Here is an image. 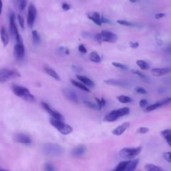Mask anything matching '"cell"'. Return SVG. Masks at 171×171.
<instances>
[{
  "mask_svg": "<svg viewBox=\"0 0 171 171\" xmlns=\"http://www.w3.org/2000/svg\"><path fill=\"white\" fill-rule=\"evenodd\" d=\"M11 90L14 94L17 96L21 98L24 100L28 102H35L36 101V98L35 96L30 92L29 89L27 88L22 86L13 85Z\"/></svg>",
  "mask_w": 171,
  "mask_h": 171,
  "instance_id": "6da1fadb",
  "label": "cell"
},
{
  "mask_svg": "<svg viewBox=\"0 0 171 171\" xmlns=\"http://www.w3.org/2000/svg\"><path fill=\"white\" fill-rule=\"evenodd\" d=\"M43 152L48 156H59L64 152V149L60 145L55 143L44 144L42 147Z\"/></svg>",
  "mask_w": 171,
  "mask_h": 171,
  "instance_id": "7a4b0ae2",
  "label": "cell"
},
{
  "mask_svg": "<svg viewBox=\"0 0 171 171\" xmlns=\"http://www.w3.org/2000/svg\"><path fill=\"white\" fill-rule=\"evenodd\" d=\"M130 113V108L127 107L122 108L114 110L109 112L104 118V121L108 122V123H112V122H114L124 116L128 115Z\"/></svg>",
  "mask_w": 171,
  "mask_h": 171,
  "instance_id": "3957f363",
  "label": "cell"
},
{
  "mask_svg": "<svg viewBox=\"0 0 171 171\" xmlns=\"http://www.w3.org/2000/svg\"><path fill=\"white\" fill-rule=\"evenodd\" d=\"M50 123L57 130L64 135H68L73 131V128L71 126L64 123L62 121L55 118H50Z\"/></svg>",
  "mask_w": 171,
  "mask_h": 171,
  "instance_id": "277c9868",
  "label": "cell"
},
{
  "mask_svg": "<svg viewBox=\"0 0 171 171\" xmlns=\"http://www.w3.org/2000/svg\"><path fill=\"white\" fill-rule=\"evenodd\" d=\"M95 39L99 43H101L102 42L114 43L117 42V40H118V36L113 32L104 30L102 31L101 33L96 34Z\"/></svg>",
  "mask_w": 171,
  "mask_h": 171,
  "instance_id": "5b68a950",
  "label": "cell"
},
{
  "mask_svg": "<svg viewBox=\"0 0 171 171\" xmlns=\"http://www.w3.org/2000/svg\"><path fill=\"white\" fill-rule=\"evenodd\" d=\"M21 76L17 70L13 69L3 68L0 70V84L4 83L9 80L15 79Z\"/></svg>",
  "mask_w": 171,
  "mask_h": 171,
  "instance_id": "8992f818",
  "label": "cell"
},
{
  "mask_svg": "<svg viewBox=\"0 0 171 171\" xmlns=\"http://www.w3.org/2000/svg\"><path fill=\"white\" fill-rule=\"evenodd\" d=\"M9 32L17 43H23L22 36H20L15 24V16L13 12H11L9 15Z\"/></svg>",
  "mask_w": 171,
  "mask_h": 171,
  "instance_id": "52a82bcc",
  "label": "cell"
},
{
  "mask_svg": "<svg viewBox=\"0 0 171 171\" xmlns=\"http://www.w3.org/2000/svg\"><path fill=\"white\" fill-rule=\"evenodd\" d=\"M142 147L136 148H124L119 152V156L125 159H132L135 158L140 153Z\"/></svg>",
  "mask_w": 171,
  "mask_h": 171,
  "instance_id": "ba28073f",
  "label": "cell"
},
{
  "mask_svg": "<svg viewBox=\"0 0 171 171\" xmlns=\"http://www.w3.org/2000/svg\"><path fill=\"white\" fill-rule=\"evenodd\" d=\"M36 15H37V9L34 3H31L28 6L27 23L29 28H32L35 22Z\"/></svg>",
  "mask_w": 171,
  "mask_h": 171,
  "instance_id": "9c48e42d",
  "label": "cell"
},
{
  "mask_svg": "<svg viewBox=\"0 0 171 171\" xmlns=\"http://www.w3.org/2000/svg\"><path fill=\"white\" fill-rule=\"evenodd\" d=\"M25 56V47L23 43H17L13 48V56L15 60H22Z\"/></svg>",
  "mask_w": 171,
  "mask_h": 171,
  "instance_id": "30bf717a",
  "label": "cell"
},
{
  "mask_svg": "<svg viewBox=\"0 0 171 171\" xmlns=\"http://www.w3.org/2000/svg\"><path fill=\"white\" fill-rule=\"evenodd\" d=\"M62 92L64 97L67 100H68L69 101L75 104L78 103V95L76 94V93L71 88H65L62 89Z\"/></svg>",
  "mask_w": 171,
  "mask_h": 171,
  "instance_id": "8fae6325",
  "label": "cell"
},
{
  "mask_svg": "<svg viewBox=\"0 0 171 171\" xmlns=\"http://www.w3.org/2000/svg\"><path fill=\"white\" fill-rule=\"evenodd\" d=\"M42 106L44 108V109L46 110L47 112H48L49 114H50L52 116L53 118L57 119V120H60V121H62L64 120V116L61 114L60 112H58V111L55 110L54 109H53L52 107L50 106L48 104H47L46 102H43L41 103Z\"/></svg>",
  "mask_w": 171,
  "mask_h": 171,
  "instance_id": "7c38bea8",
  "label": "cell"
},
{
  "mask_svg": "<svg viewBox=\"0 0 171 171\" xmlns=\"http://www.w3.org/2000/svg\"><path fill=\"white\" fill-rule=\"evenodd\" d=\"M13 140L15 142L23 144H30L32 142L31 138L28 134L24 133H17L13 136Z\"/></svg>",
  "mask_w": 171,
  "mask_h": 171,
  "instance_id": "4fadbf2b",
  "label": "cell"
},
{
  "mask_svg": "<svg viewBox=\"0 0 171 171\" xmlns=\"http://www.w3.org/2000/svg\"><path fill=\"white\" fill-rule=\"evenodd\" d=\"M171 102V98H166L164 100H162L161 101H158L155 104H153L148 106L146 108V112H151L153 111L154 110L162 106H164L167 104L170 103Z\"/></svg>",
  "mask_w": 171,
  "mask_h": 171,
  "instance_id": "5bb4252c",
  "label": "cell"
},
{
  "mask_svg": "<svg viewBox=\"0 0 171 171\" xmlns=\"http://www.w3.org/2000/svg\"><path fill=\"white\" fill-rule=\"evenodd\" d=\"M104 83L108 85L114 86H118L122 88H128L130 87V84L128 82H125L123 80H114V79H109V80H104Z\"/></svg>",
  "mask_w": 171,
  "mask_h": 171,
  "instance_id": "9a60e30c",
  "label": "cell"
},
{
  "mask_svg": "<svg viewBox=\"0 0 171 171\" xmlns=\"http://www.w3.org/2000/svg\"><path fill=\"white\" fill-rule=\"evenodd\" d=\"M88 18L92 20L94 23H95L98 26H102V22H101V18L102 16L98 12L94 11V12H90V13H88L87 14Z\"/></svg>",
  "mask_w": 171,
  "mask_h": 171,
  "instance_id": "2e32d148",
  "label": "cell"
},
{
  "mask_svg": "<svg viewBox=\"0 0 171 171\" xmlns=\"http://www.w3.org/2000/svg\"><path fill=\"white\" fill-rule=\"evenodd\" d=\"M171 72L170 68H153L152 69L151 73L154 76L160 77L164 76L166 74H168Z\"/></svg>",
  "mask_w": 171,
  "mask_h": 171,
  "instance_id": "e0dca14e",
  "label": "cell"
},
{
  "mask_svg": "<svg viewBox=\"0 0 171 171\" xmlns=\"http://www.w3.org/2000/svg\"><path fill=\"white\" fill-rule=\"evenodd\" d=\"M86 151V146L79 145L72 150V155L74 157L76 158L81 157V156H82L85 154Z\"/></svg>",
  "mask_w": 171,
  "mask_h": 171,
  "instance_id": "ac0fdd59",
  "label": "cell"
},
{
  "mask_svg": "<svg viewBox=\"0 0 171 171\" xmlns=\"http://www.w3.org/2000/svg\"><path fill=\"white\" fill-rule=\"evenodd\" d=\"M129 127L130 123H128V122L123 123V125L118 126V127L116 128L115 129H114L112 130V134H114L116 136H121L127 130V128Z\"/></svg>",
  "mask_w": 171,
  "mask_h": 171,
  "instance_id": "d6986e66",
  "label": "cell"
},
{
  "mask_svg": "<svg viewBox=\"0 0 171 171\" xmlns=\"http://www.w3.org/2000/svg\"><path fill=\"white\" fill-rule=\"evenodd\" d=\"M0 36H1V40L3 46L6 47L9 42V37L7 30L4 27H2L0 30Z\"/></svg>",
  "mask_w": 171,
  "mask_h": 171,
  "instance_id": "ffe728a7",
  "label": "cell"
},
{
  "mask_svg": "<svg viewBox=\"0 0 171 171\" xmlns=\"http://www.w3.org/2000/svg\"><path fill=\"white\" fill-rule=\"evenodd\" d=\"M76 78L78 79L79 80H80L83 84H84L86 86L90 87V88H93L94 87L95 84L94 82H93L91 79L88 78V77H86L84 76H80V75H77Z\"/></svg>",
  "mask_w": 171,
  "mask_h": 171,
  "instance_id": "44dd1931",
  "label": "cell"
},
{
  "mask_svg": "<svg viewBox=\"0 0 171 171\" xmlns=\"http://www.w3.org/2000/svg\"><path fill=\"white\" fill-rule=\"evenodd\" d=\"M44 71L47 74H48L49 76L52 77V78H54L55 80H56L58 81H60L61 80L60 77L59 76L58 73H57L54 70H53L52 68H50V67H48V66H45L44 67Z\"/></svg>",
  "mask_w": 171,
  "mask_h": 171,
  "instance_id": "7402d4cb",
  "label": "cell"
},
{
  "mask_svg": "<svg viewBox=\"0 0 171 171\" xmlns=\"http://www.w3.org/2000/svg\"><path fill=\"white\" fill-rule=\"evenodd\" d=\"M139 161H140V160L138 159V158H136V159H134L132 160H129V162H128L127 168H126L125 171H134L135 170L136 167H137L138 165Z\"/></svg>",
  "mask_w": 171,
  "mask_h": 171,
  "instance_id": "603a6c76",
  "label": "cell"
},
{
  "mask_svg": "<svg viewBox=\"0 0 171 171\" xmlns=\"http://www.w3.org/2000/svg\"><path fill=\"white\" fill-rule=\"evenodd\" d=\"M160 133H161V135L162 136V137L165 139L168 145L171 147V130L170 129L164 130H162Z\"/></svg>",
  "mask_w": 171,
  "mask_h": 171,
  "instance_id": "cb8c5ba5",
  "label": "cell"
},
{
  "mask_svg": "<svg viewBox=\"0 0 171 171\" xmlns=\"http://www.w3.org/2000/svg\"><path fill=\"white\" fill-rule=\"evenodd\" d=\"M32 40H33V43L35 46H38L41 42V38L39 33L36 30H33L32 33Z\"/></svg>",
  "mask_w": 171,
  "mask_h": 171,
  "instance_id": "d4e9b609",
  "label": "cell"
},
{
  "mask_svg": "<svg viewBox=\"0 0 171 171\" xmlns=\"http://www.w3.org/2000/svg\"><path fill=\"white\" fill-rule=\"evenodd\" d=\"M13 3L15 7H17L20 11H23L27 7L28 2L26 1H13Z\"/></svg>",
  "mask_w": 171,
  "mask_h": 171,
  "instance_id": "484cf974",
  "label": "cell"
},
{
  "mask_svg": "<svg viewBox=\"0 0 171 171\" xmlns=\"http://www.w3.org/2000/svg\"><path fill=\"white\" fill-rule=\"evenodd\" d=\"M144 168L146 171H165L160 166L154 165L152 164H146L144 166Z\"/></svg>",
  "mask_w": 171,
  "mask_h": 171,
  "instance_id": "4316f807",
  "label": "cell"
},
{
  "mask_svg": "<svg viewBox=\"0 0 171 171\" xmlns=\"http://www.w3.org/2000/svg\"><path fill=\"white\" fill-rule=\"evenodd\" d=\"M128 162H129V160H126V161H122L119 162L118 164L114 168L112 171H125Z\"/></svg>",
  "mask_w": 171,
  "mask_h": 171,
  "instance_id": "83f0119b",
  "label": "cell"
},
{
  "mask_svg": "<svg viewBox=\"0 0 171 171\" xmlns=\"http://www.w3.org/2000/svg\"><path fill=\"white\" fill-rule=\"evenodd\" d=\"M89 58L92 62L95 63H100L101 62V58L96 52H92L90 54Z\"/></svg>",
  "mask_w": 171,
  "mask_h": 171,
  "instance_id": "f1b7e54d",
  "label": "cell"
},
{
  "mask_svg": "<svg viewBox=\"0 0 171 171\" xmlns=\"http://www.w3.org/2000/svg\"><path fill=\"white\" fill-rule=\"evenodd\" d=\"M71 83H72L74 86H75L76 87L78 88H80V90H82L83 91L88 92H90V90L84 84H82V83H80L78 82V81L74 80H71Z\"/></svg>",
  "mask_w": 171,
  "mask_h": 171,
  "instance_id": "f546056e",
  "label": "cell"
},
{
  "mask_svg": "<svg viewBox=\"0 0 171 171\" xmlns=\"http://www.w3.org/2000/svg\"><path fill=\"white\" fill-rule=\"evenodd\" d=\"M136 64H137L138 66L139 67L140 69H142V70H148V69L150 68L149 64H148L147 62H146L145 61H144V60H137L136 61Z\"/></svg>",
  "mask_w": 171,
  "mask_h": 171,
  "instance_id": "4dcf8cb0",
  "label": "cell"
},
{
  "mask_svg": "<svg viewBox=\"0 0 171 171\" xmlns=\"http://www.w3.org/2000/svg\"><path fill=\"white\" fill-rule=\"evenodd\" d=\"M117 100L120 102H121L123 104L130 103L132 100L130 98L129 96H125V95L119 96L117 97Z\"/></svg>",
  "mask_w": 171,
  "mask_h": 171,
  "instance_id": "1f68e13d",
  "label": "cell"
},
{
  "mask_svg": "<svg viewBox=\"0 0 171 171\" xmlns=\"http://www.w3.org/2000/svg\"><path fill=\"white\" fill-rule=\"evenodd\" d=\"M84 103L86 106L89 108L96 110H100V108L98 105L96 104H94L92 102L90 101H87V100H84Z\"/></svg>",
  "mask_w": 171,
  "mask_h": 171,
  "instance_id": "d6a6232c",
  "label": "cell"
},
{
  "mask_svg": "<svg viewBox=\"0 0 171 171\" xmlns=\"http://www.w3.org/2000/svg\"><path fill=\"white\" fill-rule=\"evenodd\" d=\"M117 23L121 24V25L125 26H128V27H137L138 26V24H134L132 22L127 21V20H117Z\"/></svg>",
  "mask_w": 171,
  "mask_h": 171,
  "instance_id": "836d02e7",
  "label": "cell"
},
{
  "mask_svg": "<svg viewBox=\"0 0 171 171\" xmlns=\"http://www.w3.org/2000/svg\"><path fill=\"white\" fill-rule=\"evenodd\" d=\"M132 72L133 73V74L137 75L140 77V78H142L143 80H145L146 82H149V78H148L147 76H146V75H144L143 73H142L141 72H140V71L138 70H132Z\"/></svg>",
  "mask_w": 171,
  "mask_h": 171,
  "instance_id": "e575fe53",
  "label": "cell"
},
{
  "mask_svg": "<svg viewBox=\"0 0 171 171\" xmlns=\"http://www.w3.org/2000/svg\"><path fill=\"white\" fill-rule=\"evenodd\" d=\"M113 66L116 67V68H120L121 70H128V67L127 66H126L125 64H121V63H118V62H112V63Z\"/></svg>",
  "mask_w": 171,
  "mask_h": 171,
  "instance_id": "d590c367",
  "label": "cell"
},
{
  "mask_svg": "<svg viewBox=\"0 0 171 171\" xmlns=\"http://www.w3.org/2000/svg\"><path fill=\"white\" fill-rule=\"evenodd\" d=\"M44 170L45 171H56V168L52 164L47 163L45 164Z\"/></svg>",
  "mask_w": 171,
  "mask_h": 171,
  "instance_id": "8d00e7d4",
  "label": "cell"
},
{
  "mask_svg": "<svg viewBox=\"0 0 171 171\" xmlns=\"http://www.w3.org/2000/svg\"><path fill=\"white\" fill-rule=\"evenodd\" d=\"M18 21L19 22L20 26H21V28L22 29H24V24H25V22H24V19L23 18V16L20 15V14H18Z\"/></svg>",
  "mask_w": 171,
  "mask_h": 171,
  "instance_id": "74e56055",
  "label": "cell"
},
{
  "mask_svg": "<svg viewBox=\"0 0 171 171\" xmlns=\"http://www.w3.org/2000/svg\"><path fill=\"white\" fill-rule=\"evenodd\" d=\"M135 90L136 92L140 94H147V91H146L145 89L140 86L136 87L135 88Z\"/></svg>",
  "mask_w": 171,
  "mask_h": 171,
  "instance_id": "f35d334b",
  "label": "cell"
},
{
  "mask_svg": "<svg viewBox=\"0 0 171 171\" xmlns=\"http://www.w3.org/2000/svg\"><path fill=\"white\" fill-rule=\"evenodd\" d=\"M149 131V128L146 127H140L138 129L137 133L138 134H146Z\"/></svg>",
  "mask_w": 171,
  "mask_h": 171,
  "instance_id": "ab89813d",
  "label": "cell"
},
{
  "mask_svg": "<svg viewBox=\"0 0 171 171\" xmlns=\"http://www.w3.org/2000/svg\"><path fill=\"white\" fill-rule=\"evenodd\" d=\"M164 158L166 161L168 162H171V152H164Z\"/></svg>",
  "mask_w": 171,
  "mask_h": 171,
  "instance_id": "60d3db41",
  "label": "cell"
},
{
  "mask_svg": "<svg viewBox=\"0 0 171 171\" xmlns=\"http://www.w3.org/2000/svg\"><path fill=\"white\" fill-rule=\"evenodd\" d=\"M147 104H148V101L145 99L141 100H140V102H139V105L141 108L146 107V106H147Z\"/></svg>",
  "mask_w": 171,
  "mask_h": 171,
  "instance_id": "b9f144b4",
  "label": "cell"
},
{
  "mask_svg": "<svg viewBox=\"0 0 171 171\" xmlns=\"http://www.w3.org/2000/svg\"><path fill=\"white\" fill-rule=\"evenodd\" d=\"M78 50L81 53H83V54H86V53H87L86 48V47L83 44H80V46H78Z\"/></svg>",
  "mask_w": 171,
  "mask_h": 171,
  "instance_id": "7bdbcfd3",
  "label": "cell"
},
{
  "mask_svg": "<svg viewBox=\"0 0 171 171\" xmlns=\"http://www.w3.org/2000/svg\"><path fill=\"white\" fill-rule=\"evenodd\" d=\"M62 7L65 11H68L69 9H70L71 6L70 4H68V3H63L62 5Z\"/></svg>",
  "mask_w": 171,
  "mask_h": 171,
  "instance_id": "ee69618b",
  "label": "cell"
},
{
  "mask_svg": "<svg viewBox=\"0 0 171 171\" xmlns=\"http://www.w3.org/2000/svg\"><path fill=\"white\" fill-rule=\"evenodd\" d=\"M129 45L132 48H137L138 46H139V44L138 42H129Z\"/></svg>",
  "mask_w": 171,
  "mask_h": 171,
  "instance_id": "f6af8a7d",
  "label": "cell"
},
{
  "mask_svg": "<svg viewBox=\"0 0 171 171\" xmlns=\"http://www.w3.org/2000/svg\"><path fill=\"white\" fill-rule=\"evenodd\" d=\"M164 52H165L166 54H171V43L169 44H168L167 46H166L165 49H164Z\"/></svg>",
  "mask_w": 171,
  "mask_h": 171,
  "instance_id": "bcb514c9",
  "label": "cell"
},
{
  "mask_svg": "<svg viewBox=\"0 0 171 171\" xmlns=\"http://www.w3.org/2000/svg\"><path fill=\"white\" fill-rule=\"evenodd\" d=\"M164 16H165V13H159L156 14V15H154V18H155L156 19H160V18H164Z\"/></svg>",
  "mask_w": 171,
  "mask_h": 171,
  "instance_id": "7dc6e473",
  "label": "cell"
},
{
  "mask_svg": "<svg viewBox=\"0 0 171 171\" xmlns=\"http://www.w3.org/2000/svg\"><path fill=\"white\" fill-rule=\"evenodd\" d=\"M101 22H102V24H110V20H108L107 18L103 17V16H102Z\"/></svg>",
  "mask_w": 171,
  "mask_h": 171,
  "instance_id": "c3c4849f",
  "label": "cell"
},
{
  "mask_svg": "<svg viewBox=\"0 0 171 171\" xmlns=\"http://www.w3.org/2000/svg\"><path fill=\"white\" fill-rule=\"evenodd\" d=\"M100 101H101L102 106V108L105 107V106H106V102L105 99L104 98H102L101 100H100Z\"/></svg>",
  "mask_w": 171,
  "mask_h": 171,
  "instance_id": "681fc988",
  "label": "cell"
},
{
  "mask_svg": "<svg viewBox=\"0 0 171 171\" xmlns=\"http://www.w3.org/2000/svg\"><path fill=\"white\" fill-rule=\"evenodd\" d=\"M2 9H3V2L0 0V16H1L2 13Z\"/></svg>",
  "mask_w": 171,
  "mask_h": 171,
  "instance_id": "f907efd6",
  "label": "cell"
},
{
  "mask_svg": "<svg viewBox=\"0 0 171 171\" xmlns=\"http://www.w3.org/2000/svg\"><path fill=\"white\" fill-rule=\"evenodd\" d=\"M72 68L74 69V70L75 72H80V70H81L80 68H78V67H77L76 66H72Z\"/></svg>",
  "mask_w": 171,
  "mask_h": 171,
  "instance_id": "816d5d0a",
  "label": "cell"
},
{
  "mask_svg": "<svg viewBox=\"0 0 171 171\" xmlns=\"http://www.w3.org/2000/svg\"><path fill=\"white\" fill-rule=\"evenodd\" d=\"M130 2H131V3H135L136 1H130Z\"/></svg>",
  "mask_w": 171,
  "mask_h": 171,
  "instance_id": "f5cc1de1",
  "label": "cell"
},
{
  "mask_svg": "<svg viewBox=\"0 0 171 171\" xmlns=\"http://www.w3.org/2000/svg\"><path fill=\"white\" fill-rule=\"evenodd\" d=\"M0 171H7V170H1Z\"/></svg>",
  "mask_w": 171,
  "mask_h": 171,
  "instance_id": "db71d44e",
  "label": "cell"
}]
</instances>
